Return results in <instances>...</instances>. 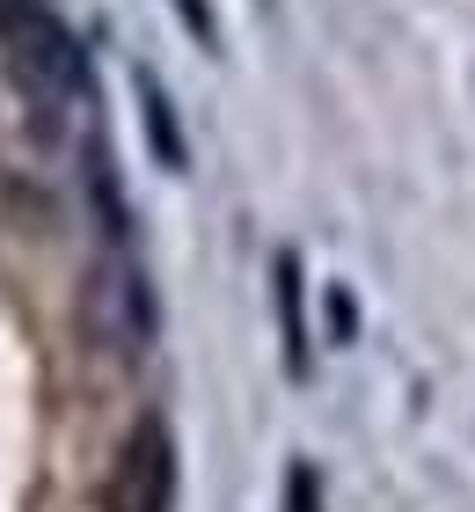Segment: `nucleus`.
Here are the masks:
<instances>
[{"mask_svg":"<svg viewBox=\"0 0 475 512\" xmlns=\"http://www.w3.org/2000/svg\"><path fill=\"white\" fill-rule=\"evenodd\" d=\"M0 44H8V66L37 110L88 103V52L52 0H0Z\"/></svg>","mask_w":475,"mask_h":512,"instance_id":"f257e3e1","label":"nucleus"},{"mask_svg":"<svg viewBox=\"0 0 475 512\" xmlns=\"http://www.w3.org/2000/svg\"><path fill=\"white\" fill-rule=\"evenodd\" d=\"M81 322H88V337L110 344L117 359H139L154 344L161 315H154V286H147V271H139L132 249H103L95 256V271L81 286Z\"/></svg>","mask_w":475,"mask_h":512,"instance_id":"f03ea898","label":"nucleus"},{"mask_svg":"<svg viewBox=\"0 0 475 512\" xmlns=\"http://www.w3.org/2000/svg\"><path fill=\"white\" fill-rule=\"evenodd\" d=\"M103 505L110 512H169L176 505V439H169V425H161L154 410L117 439Z\"/></svg>","mask_w":475,"mask_h":512,"instance_id":"7ed1b4c3","label":"nucleus"},{"mask_svg":"<svg viewBox=\"0 0 475 512\" xmlns=\"http://www.w3.org/2000/svg\"><path fill=\"white\" fill-rule=\"evenodd\" d=\"M271 308H278L285 374L307 381V374H315V337H307V264H300V249H278L271 256Z\"/></svg>","mask_w":475,"mask_h":512,"instance_id":"20e7f679","label":"nucleus"},{"mask_svg":"<svg viewBox=\"0 0 475 512\" xmlns=\"http://www.w3.org/2000/svg\"><path fill=\"white\" fill-rule=\"evenodd\" d=\"M132 103H139V132H147V154H154L169 176H183V169H190V147H183L176 103H169V88H161L154 66H132Z\"/></svg>","mask_w":475,"mask_h":512,"instance_id":"39448f33","label":"nucleus"},{"mask_svg":"<svg viewBox=\"0 0 475 512\" xmlns=\"http://www.w3.org/2000/svg\"><path fill=\"white\" fill-rule=\"evenodd\" d=\"M88 205H95V227H103V242H110V249H132V205H125V183H117L103 139L88 147Z\"/></svg>","mask_w":475,"mask_h":512,"instance_id":"423d86ee","label":"nucleus"},{"mask_svg":"<svg viewBox=\"0 0 475 512\" xmlns=\"http://www.w3.org/2000/svg\"><path fill=\"white\" fill-rule=\"evenodd\" d=\"M285 512H322V469L315 461H293V469H285Z\"/></svg>","mask_w":475,"mask_h":512,"instance_id":"0eeeda50","label":"nucleus"},{"mask_svg":"<svg viewBox=\"0 0 475 512\" xmlns=\"http://www.w3.org/2000/svg\"><path fill=\"white\" fill-rule=\"evenodd\" d=\"M169 8H176V22L205 44V52H220V15H212V0H169Z\"/></svg>","mask_w":475,"mask_h":512,"instance_id":"6e6552de","label":"nucleus"},{"mask_svg":"<svg viewBox=\"0 0 475 512\" xmlns=\"http://www.w3.org/2000/svg\"><path fill=\"white\" fill-rule=\"evenodd\" d=\"M351 330H359V308H351V293H344V286H329V337L351 344Z\"/></svg>","mask_w":475,"mask_h":512,"instance_id":"1a4fd4ad","label":"nucleus"}]
</instances>
